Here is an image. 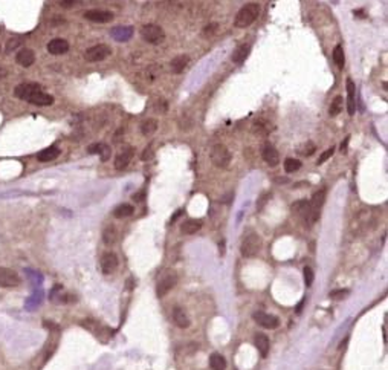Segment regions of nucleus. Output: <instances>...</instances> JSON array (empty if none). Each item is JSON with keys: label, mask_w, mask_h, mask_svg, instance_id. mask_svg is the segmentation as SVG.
Returning <instances> with one entry per match:
<instances>
[{"label": "nucleus", "mask_w": 388, "mask_h": 370, "mask_svg": "<svg viewBox=\"0 0 388 370\" xmlns=\"http://www.w3.org/2000/svg\"><path fill=\"white\" fill-rule=\"evenodd\" d=\"M258 14H260V5L258 3H253V2L246 3L245 6L240 8V11L237 13L234 25L240 29L248 28L255 22Z\"/></svg>", "instance_id": "f257e3e1"}, {"label": "nucleus", "mask_w": 388, "mask_h": 370, "mask_svg": "<svg viewBox=\"0 0 388 370\" xmlns=\"http://www.w3.org/2000/svg\"><path fill=\"white\" fill-rule=\"evenodd\" d=\"M261 248V239L255 232H249L242 240V245H240V251H242L243 257H254L258 254V251Z\"/></svg>", "instance_id": "f03ea898"}, {"label": "nucleus", "mask_w": 388, "mask_h": 370, "mask_svg": "<svg viewBox=\"0 0 388 370\" xmlns=\"http://www.w3.org/2000/svg\"><path fill=\"white\" fill-rule=\"evenodd\" d=\"M209 158H211V162L219 167V168H226L231 164V152L226 149V145L223 144H216L213 145L211 153H209Z\"/></svg>", "instance_id": "7ed1b4c3"}, {"label": "nucleus", "mask_w": 388, "mask_h": 370, "mask_svg": "<svg viewBox=\"0 0 388 370\" xmlns=\"http://www.w3.org/2000/svg\"><path fill=\"white\" fill-rule=\"evenodd\" d=\"M141 35H142V38L147 41V43H152V45H158L165 38L164 29L161 26H158V25H153V23L144 25L141 28Z\"/></svg>", "instance_id": "20e7f679"}, {"label": "nucleus", "mask_w": 388, "mask_h": 370, "mask_svg": "<svg viewBox=\"0 0 388 370\" xmlns=\"http://www.w3.org/2000/svg\"><path fill=\"white\" fill-rule=\"evenodd\" d=\"M324 200H326V190H320L315 194L312 196V200L309 202L310 205V210H309V216H307V220L309 224H313V222H317L318 217H320V211L324 205Z\"/></svg>", "instance_id": "39448f33"}, {"label": "nucleus", "mask_w": 388, "mask_h": 370, "mask_svg": "<svg viewBox=\"0 0 388 370\" xmlns=\"http://www.w3.org/2000/svg\"><path fill=\"white\" fill-rule=\"evenodd\" d=\"M177 283V277L173 271H167L164 276L159 279L158 282V286H156V294H158V297H165L167 294H169Z\"/></svg>", "instance_id": "423d86ee"}, {"label": "nucleus", "mask_w": 388, "mask_h": 370, "mask_svg": "<svg viewBox=\"0 0 388 370\" xmlns=\"http://www.w3.org/2000/svg\"><path fill=\"white\" fill-rule=\"evenodd\" d=\"M38 90H41V86L38 83H20L18 86H16V89H14V95L18 100L29 101L31 98H33V95Z\"/></svg>", "instance_id": "0eeeda50"}, {"label": "nucleus", "mask_w": 388, "mask_h": 370, "mask_svg": "<svg viewBox=\"0 0 388 370\" xmlns=\"http://www.w3.org/2000/svg\"><path fill=\"white\" fill-rule=\"evenodd\" d=\"M110 54H112V49L107 45H95L84 52V58L87 61H92V63L93 61H102V60H106Z\"/></svg>", "instance_id": "6e6552de"}, {"label": "nucleus", "mask_w": 388, "mask_h": 370, "mask_svg": "<svg viewBox=\"0 0 388 370\" xmlns=\"http://www.w3.org/2000/svg\"><path fill=\"white\" fill-rule=\"evenodd\" d=\"M20 284V277L11 268L0 266V286L2 288H16Z\"/></svg>", "instance_id": "1a4fd4ad"}, {"label": "nucleus", "mask_w": 388, "mask_h": 370, "mask_svg": "<svg viewBox=\"0 0 388 370\" xmlns=\"http://www.w3.org/2000/svg\"><path fill=\"white\" fill-rule=\"evenodd\" d=\"M84 18L89 20V22L93 23H109L113 20V14L107 9H89V11L84 13Z\"/></svg>", "instance_id": "9d476101"}, {"label": "nucleus", "mask_w": 388, "mask_h": 370, "mask_svg": "<svg viewBox=\"0 0 388 370\" xmlns=\"http://www.w3.org/2000/svg\"><path fill=\"white\" fill-rule=\"evenodd\" d=\"M253 318L255 323H258L260 326H263L265 329H275L280 324V320L277 318L275 315H270L266 312H254Z\"/></svg>", "instance_id": "9b49d317"}, {"label": "nucleus", "mask_w": 388, "mask_h": 370, "mask_svg": "<svg viewBox=\"0 0 388 370\" xmlns=\"http://www.w3.org/2000/svg\"><path fill=\"white\" fill-rule=\"evenodd\" d=\"M100 265H101V271H102L104 276H110V274L118 268V257H117V254L112 252V251L106 252V254L101 257Z\"/></svg>", "instance_id": "f8f14e48"}, {"label": "nucleus", "mask_w": 388, "mask_h": 370, "mask_svg": "<svg viewBox=\"0 0 388 370\" xmlns=\"http://www.w3.org/2000/svg\"><path fill=\"white\" fill-rule=\"evenodd\" d=\"M132 158H133V149L132 147H125V149L121 150L117 155V158H115V168H117V170H124V168L130 164Z\"/></svg>", "instance_id": "ddd939ff"}, {"label": "nucleus", "mask_w": 388, "mask_h": 370, "mask_svg": "<svg viewBox=\"0 0 388 370\" xmlns=\"http://www.w3.org/2000/svg\"><path fill=\"white\" fill-rule=\"evenodd\" d=\"M48 51L52 55H61L69 51V43L65 38H54L48 43Z\"/></svg>", "instance_id": "4468645a"}, {"label": "nucleus", "mask_w": 388, "mask_h": 370, "mask_svg": "<svg viewBox=\"0 0 388 370\" xmlns=\"http://www.w3.org/2000/svg\"><path fill=\"white\" fill-rule=\"evenodd\" d=\"M261 156H263L265 162H266L268 165H270V167H275V165H278V162H280V155H278V152H277L275 147H274V145H270V144H266V145L263 147V152H261Z\"/></svg>", "instance_id": "2eb2a0df"}, {"label": "nucleus", "mask_w": 388, "mask_h": 370, "mask_svg": "<svg viewBox=\"0 0 388 370\" xmlns=\"http://www.w3.org/2000/svg\"><path fill=\"white\" fill-rule=\"evenodd\" d=\"M16 61L18 63L20 66H23V68L33 66V65H34V61H35V54H34V51H31V49H28V48L20 49V51H18V54H17V57H16Z\"/></svg>", "instance_id": "dca6fc26"}, {"label": "nucleus", "mask_w": 388, "mask_h": 370, "mask_svg": "<svg viewBox=\"0 0 388 370\" xmlns=\"http://www.w3.org/2000/svg\"><path fill=\"white\" fill-rule=\"evenodd\" d=\"M110 35L117 41H127L133 37V28L132 26H117L110 31Z\"/></svg>", "instance_id": "f3484780"}, {"label": "nucleus", "mask_w": 388, "mask_h": 370, "mask_svg": "<svg viewBox=\"0 0 388 370\" xmlns=\"http://www.w3.org/2000/svg\"><path fill=\"white\" fill-rule=\"evenodd\" d=\"M249 52H251V45L249 43H242V45H238L236 48L231 60H233V63H236V65H242V63L248 58Z\"/></svg>", "instance_id": "a211bd4d"}, {"label": "nucleus", "mask_w": 388, "mask_h": 370, "mask_svg": "<svg viewBox=\"0 0 388 370\" xmlns=\"http://www.w3.org/2000/svg\"><path fill=\"white\" fill-rule=\"evenodd\" d=\"M345 88H347V112H349V115H354V110H356V103H354L356 88H354V83L352 81V78H347V84H345Z\"/></svg>", "instance_id": "6ab92c4d"}, {"label": "nucleus", "mask_w": 388, "mask_h": 370, "mask_svg": "<svg viewBox=\"0 0 388 370\" xmlns=\"http://www.w3.org/2000/svg\"><path fill=\"white\" fill-rule=\"evenodd\" d=\"M58 156H60V149L57 145H51V147H48V149L38 152L37 159L40 162H49V161H54Z\"/></svg>", "instance_id": "aec40b11"}, {"label": "nucleus", "mask_w": 388, "mask_h": 370, "mask_svg": "<svg viewBox=\"0 0 388 370\" xmlns=\"http://www.w3.org/2000/svg\"><path fill=\"white\" fill-rule=\"evenodd\" d=\"M173 320H174L176 326L181 327V329H186V327L190 326V318H188L186 312L182 308H179V306L173 309Z\"/></svg>", "instance_id": "412c9836"}, {"label": "nucleus", "mask_w": 388, "mask_h": 370, "mask_svg": "<svg viewBox=\"0 0 388 370\" xmlns=\"http://www.w3.org/2000/svg\"><path fill=\"white\" fill-rule=\"evenodd\" d=\"M28 103L31 104H35V106H51L52 103H54V97L43 90H38L33 95V98H31Z\"/></svg>", "instance_id": "4be33fe9"}, {"label": "nucleus", "mask_w": 388, "mask_h": 370, "mask_svg": "<svg viewBox=\"0 0 388 370\" xmlns=\"http://www.w3.org/2000/svg\"><path fill=\"white\" fill-rule=\"evenodd\" d=\"M254 343H255V347H257L258 353L263 356V358L268 356V353H269V346H270L269 344V338L265 334H257Z\"/></svg>", "instance_id": "5701e85b"}, {"label": "nucleus", "mask_w": 388, "mask_h": 370, "mask_svg": "<svg viewBox=\"0 0 388 370\" xmlns=\"http://www.w3.org/2000/svg\"><path fill=\"white\" fill-rule=\"evenodd\" d=\"M202 225H203L202 220L188 219V220H185L184 224H182L181 229H182V232H185V234H196V232L202 228Z\"/></svg>", "instance_id": "b1692460"}, {"label": "nucleus", "mask_w": 388, "mask_h": 370, "mask_svg": "<svg viewBox=\"0 0 388 370\" xmlns=\"http://www.w3.org/2000/svg\"><path fill=\"white\" fill-rule=\"evenodd\" d=\"M188 63H190V57L185 55V54H182V55L174 57L170 66H171V70H173L174 73H181L182 70H185V68L188 66Z\"/></svg>", "instance_id": "393cba45"}, {"label": "nucleus", "mask_w": 388, "mask_h": 370, "mask_svg": "<svg viewBox=\"0 0 388 370\" xmlns=\"http://www.w3.org/2000/svg\"><path fill=\"white\" fill-rule=\"evenodd\" d=\"M135 213V208L133 205L130 204H121L118 205L117 208L113 210V216L117 217V219H124V217H129Z\"/></svg>", "instance_id": "a878e982"}, {"label": "nucleus", "mask_w": 388, "mask_h": 370, "mask_svg": "<svg viewBox=\"0 0 388 370\" xmlns=\"http://www.w3.org/2000/svg\"><path fill=\"white\" fill-rule=\"evenodd\" d=\"M117 237H118L117 228H115L113 225L106 227V229H104V232H102V240H104V243L110 247V245H113L115 242H117Z\"/></svg>", "instance_id": "bb28decb"}, {"label": "nucleus", "mask_w": 388, "mask_h": 370, "mask_svg": "<svg viewBox=\"0 0 388 370\" xmlns=\"http://www.w3.org/2000/svg\"><path fill=\"white\" fill-rule=\"evenodd\" d=\"M209 367H211V370H225L226 359L220 353H213L211 358H209Z\"/></svg>", "instance_id": "cd10ccee"}, {"label": "nucleus", "mask_w": 388, "mask_h": 370, "mask_svg": "<svg viewBox=\"0 0 388 370\" xmlns=\"http://www.w3.org/2000/svg\"><path fill=\"white\" fill-rule=\"evenodd\" d=\"M158 130V121L153 120V118H149V120H144L142 124H141V132L144 136H149L152 133H154Z\"/></svg>", "instance_id": "c85d7f7f"}, {"label": "nucleus", "mask_w": 388, "mask_h": 370, "mask_svg": "<svg viewBox=\"0 0 388 370\" xmlns=\"http://www.w3.org/2000/svg\"><path fill=\"white\" fill-rule=\"evenodd\" d=\"M309 210H310V205H309V202H307L306 199H301V200H298V202L292 204V211H293V213L306 216V219L309 216Z\"/></svg>", "instance_id": "c756f323"}, {"label": "nucleus", "mask_w": 388, "mask_h": 370, "mask_svg": "<svg viewBox=\"0 0 388 370\" xmlns=\"http://www.w3.org/2000/svg\"><path fill=\"white\" fill-rule=\"evenodd\" d=\"M333 61H335V65H337L339 69H344V65H345V54H344V49L341 45L338 46H335L333 49Z\"/></svg>", "instance_id": "7c9ffc66"}, {"label": "nucleus", "mask_w": 388, "mask_h": 370, "mask_svg": "<svg viewBox=\"0 0 388 370\" xmlns=\"http://www.w3.org/2000/svg\"><path fill=\"white\" fill-rule=\"evenodd\" d=\"M301 168V161L300 159H295V158H287L285 161V170L287 173H295Z\"/></svg>", "instance_id": "2f4dec72"}, {"label": "nucleus", "mask_w": 388, "mask_h": 370, "mask_svg": "<svg viewBox=\"0 0 388 370\" xmlns=\"http://www.w3.org/2000/svg\"><path fill=\"white\" fill-rule=\"evenodd\" d=\"M341 110H342V97H337V98L332 101V104H330L329 113L332 116H337Z\"/></svg>", "instance_id": "473e14b6"}, {"label": "nucleus", "mask_w": 388, "mask_h": 370, "mask_svg": "<svg viewBox=\"0 0 388 370\" xmlns=\"http://www.w3.org/2000/svg\"><path fill=\"white\" fill-rule=\"evenodd\" d=\"M313 280H315V274H313V269L310 266L304 268V282H306V286H312Z\"/></svg>", "instance_id": "72a5a7b5"}, {"label": "nucleus", "mask_w": 388, "mask_h": 370, "mask_svg": "<svg viewBox=\"0 0 388 370\" xmlns=\"http://www.w3.org/2000/svg\"><path fill=\"white\" fill-rule=\"evenodd\" d=\"M20 43H22V38H20V37L9 38V40L6 41V52H13V51H16V49L20 46Z\"/></svg>", "instance_id": "f704fd0d"}, {"label": "nucleus", "mask_w": 388, "mask_h": 370, "mask_svg": "<svg viewBox=\"0 0 388 370\" xmlns=\"http://www.w3.org/2000/svg\"><path fill=\"white\" fill-rule=\"evenodd\" d=\"M315 150H317L315 144H313V142H306V144H304V145L301 147V149H300V153L304 155V156H310V155L315 153Z\"/></svg>", "instance_id": "c9c22d12"}, {"label": "nucleus", "mask_w": 388, "mask_h": 370, "mask_svg": "<svg viewBox=\"0 0 388 370\" xmlns=\"http://www.w3.org/2000/svg\"><path fill=\"white\" fill-rule=\"evenodd\" d=\"M333 153H335V149H333V147H330V149H327L326 152H324V153L320 156V159H318V165H321V164L326 162L327 159H330V158L333 156Z\"/></svg>", "instance_id": "e433bc0d"}, {"label": "nucleus", "mask_w": 388, "mask_h": 370, "mask_svg": "<svg viewBox=\"0 0 388 370\" xmlns=\"http://www.w3.org/2000/svg\"><path fill=\"white\" fill-rule=\"evenodd\" d=\"M345 295H349V291H347V289H339V291H332V292H330V297H332V299H337V300L344 299Z\"/></svg>", "instance_id": "4c0bfd02"}, {"label": "nucleus", "mask_w": 388, "mask_h": 370, "mask_svg": "<svg viewBox=\"0 0 388 370\" xmlns=\"http://www.w3.org/2000/svg\"><path fill=\"white\" fill-rule=\"evenodd\" d=\"M110 147L107 145V144H102V149H101V152H100V155H101V159L102 161H107L109 158H110Z\"/></svg>", "instance_id": "58836bf2"}, {"label": "nucleus", "mask_w": 388, "mask_h": 370, "mask_svg": "<svg viewBox=\"0 0 388 370\" xmlns=\"http://www.w3.org/2000/svg\"><path fill=\"white\" fill-rule=\"evenodd\" d=\"M152 156H153V149H152V145H149V147H145V150L142 152L141 159L142 161H149V159H152Z\"/></svg>", "instance_id": "ea45409f"}, {"label": "nucleus", "mask_w": 388, "mask_h": 370, "mask_svg": "<svg viewBox=\"0 0 388 370\" xmlns=\"http://www.w3.org/2000/svg\"><path fill=\"white\" fill-rule=\"evenodd\" d=\"M101 149H102V142H95V144H92V145L89 147L87 152H89V153H98V155H100Z\"/></svg>", "instance_id": "a19ab883"}, {"label": "nucleus", "mask_w": 388, "mask_h": 370, "mask_svg": "<svg viewBox=\"0 0 388 370\" xmlns=\"http://www.w3.org/2000/svg\"><path fill=\"white\" fill-rule=\"evenodd\" d=\"M216 29H217V25H216V23L208 25V26L203 29V35H205V37H208V35H213Z\"/></svg>", "instance_id": "79ce46f5"}, {"label": "nucleus", "mask_w": 388, "mask_h": 370, "mask_svg": "<svg viewBox=\"0 0 388 370\" xmlns=\"http://www.w3.org/2000/svg\"><path fill=\"white\" fill-rule=\"evenodd\" d=\"M144 197H145V192H144V190H141L139 193L133 194V200H135V202H141V200H144Z\"/></svg>", "instance_id": "37998d69"}, {"label": "nucleus", "mask_w": 388, "mask_h": 370, "mask_svg": "<svg viewBox=\"0 0 388 370\" xmlns=\"http://www.w3.org/2000/svg\"><path fill=\"white\" fill-rule=\"evenodd\" d=\"M349 140H350V138H349V136H347V138H345V141L342 142V145H341V150H342V152H345V150H347V144H349Z\"/></svg>", "instance_id": "c03bdc74"}]
</instances>
